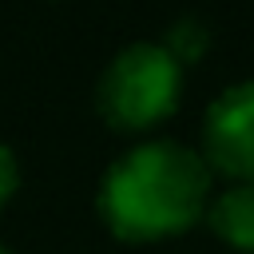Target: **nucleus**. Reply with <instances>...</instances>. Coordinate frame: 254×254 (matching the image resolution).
<instances>
[{"label":"nucleus","mask_w":254,"mask_h":254,"mask_svg":"<svg viewBox=\"0 0 254 254\" xmlns=\"http://www.w3.org/2000/svg\"><path fill=\"white\" fill-rule=\"evenodd\" d=\"M16 183H20V171H16V155H12V151L0 143V206L12 198Z\"/></svg>","instance_id":"nucleus-6"},{"label":"nucleus","mask_w":254,"mask_h":254,"mask_svg":"<svg viewBox=\"0 0 254 254\" xmlns=\"http://www.w3.org/2000/svg\"><path fill=\"white\" fill-rule=\"evenodd\" d=\"M0 254H8V250H4V246H0Z\"/></svg>","instance_id":"nucleus-7"},{"label":"nucleus","mask_w":254,"mask_h":254,"mask_svg":"<svg viewBox=\"0 0 254 254\" xmlns=\"http://www.w3.org/2000/svg\"><path fill=\"white\" fill-rule=\"evenodd\" d=\"M179 64L183 60H198L202 56V48H206V32H202V24H194V20H183V24H175L171 28V36H167V44H163Z\"/></svg>","instance_id":"nucleus-5"},{"label":"nucleus","mask_w":254,"mask_h":254,"mask_svg":"<svg viewBox=\"0 0 254 254\" xmlns=\"http://www.w3.org/2000/svg\"><path fill=\"white\" fill-rule=\"evenodd\" d=\"M179 91L183 64L163 44H131L103 67L95 103L115 131H147L175 111Z\"/></svg>","instance_id":"nucleus-2"},{"label":"nucleus","mask_w":254,"mask_h":254,"mask_svg":"<svg viewBox=\"0 0 254 254\" xmlns=\"http://www.w3.org/2000/svg\"><path fill=\"white\" fill-rule=\"evenodd\" d=\"M202 147L214 171L254 183V79L226 87L202 123Z\"/></svg>","instance_id":"nucleus-3"},{"label":"nucleus","mask_w":254,"mask_h":254,"mask_svg":"<svg viewBox=\"0 0 254 254\" xmlns=\"http://www.w3.org/2000/svg\"><path fill=\"white\" fill-rule=\"evenodd\" d=\"M210 226L222 242L254 254V183H238L210 202Z\"/></svg>","instance_id":"nucleus-4"},{"label":"nucleus","mask_w":254,"mask_h":254,"mask_svg":"<svg viewBox=\"0 0 254 254\" xmlns=\"http://www.w3.org/2000/svg\"><path fill=\"white\" fill-rule=\"evenodd\" d=\"M210 194V167L179 143H143L119 155L99 187V214L111 234L151 242L187 230Z\"/></svg>","instance_id":"nucleus-1"}]
</instances>
